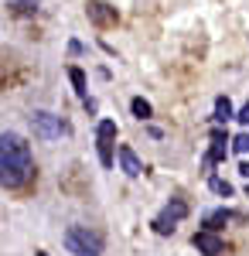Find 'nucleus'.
Returning a JSON list of instances; mask_svg holds the SVG:
<instances>
[{"instance_id":"obj_14","label":"nucleus","mask_w":249,"mask_h":256,"mask_svg":"<svg viewBox=\"0 0 249 256\" xmlns=\"http://www.w3.org/2000/svg\"><path fill=\"white\" fill-rule=\"evenodd\" d=\"M232 150L236 154H249V134H239V137L232 140Z\"/></svg>"},{"instance_id":"obj_2","label":"nucleus","mask_w":249,"mask_h":256,"mask_svg":"<svg viewBox=\"0 0 249 256\" xmlns=\"http://www.w3.org/2000/svg\"><path fill=\"white\" fill-rule=\"evenodd\" d=\"M65 250L72 256H102L106 239L99 236L96 229H89V226H72L65 232Z\"/></svg>"},{"instance_id":"obj_4","label":"nucleus","mask_w":249,"mask_h":256,"mask_svg":"<svg viewBox=\"0 0 249 256\" xmlns=\"http://www.w3.org/2000/svg\"><path fill=\"white\" fill-rule=\"evenodd\" d=\"M113 137H116V123L113 120H102L96 126V147H99L102 168H113Z\"/></svg>"},{"instance_id":"obj_13","label":"nucleus","mask_w":249,"mask_h":256,"mask_svg":"<svg viewBox=\"0 0 249 256\" xmlns=\"http://www.w3.org/2000/svg\"><path fill=\"white\" fill-rule=\"evenodd\" d=\"M208 184H212V192H215V195H226V198L232 195V184H229V181H222V178H212Z\"/></svg>"},{"instance_id":"obj_5","label":"nucleus","mask_w":249,"mask_h":256,"mask_svg":"<svg viewBox=\"0 0 249 256\" xmlns=\"http://www.w3.org/2000/svg\"><path fill=\"white\" fill-rule=\"evenodd\" d=\"M31 126H34V134H38L41 140H55L65 126H62V116H55V113H48V110H38L34 116H31Z\"/></svg>"},{"instance_id":"obj_9","label":"nucleus","mask_w":249,"mask_h":256,"mask_svg":"<svg viewBox=\"0 0 249 256\" xmlns=\"http://www.w3.org/2000/svg\"><path fill=\"white\" fill-rule=\"evenodd\" d=\"M229 218H232L229 208H218V212H208V216H205V226H208V232H215V229H222Z\"/></svg>"},{"instance_id":"obj_8","label":"nucleus","mask_w":249,"mask_h":256,"mask_svg":"<svg viewBox=\"0 0 249 256\" xmlns=\"http://www.w3.org/2000/svg\"><path fill=\"white\" fill-rule=\"evenodd\" d=\"M116 154H120V164H123V171H126L130 178H140V174H144V164H140V158L134 154V147H126V144H123Z\"/></svg>"},{"instance_id":"obj_7","label":"nucleus","mask_w":249,"mask_h":256,"mask_svg":"<svg viewBox=\"0 0 249 256\" xmlns=\"http://www.w3.org/2000/svg\"><path fill=\"white\" fill-rule=\"evenodd\" d=\"M194 250L198 253H205V256H222V250H226V242L215 236V232H208V229H202V232H194Z\"/></svg>"},{"instance_id":"obj_10","label":"nucleus","mask_w":249,"mask_h":256,"mask_svg":"<svg viewBox=\"0 0 249 256\" xmlns=\"http://www.w3.org/2000/svg\"><path fill=\"white\" fill-rule=\"evenodd\" d=\"M232 116H236V110H232L229 96H218V99H215V120L226 123V120H232Z\"/></svg>"},{"instance_id":"obj_15","label":"nucleus","mask_w":249,"mask_h":256,"mask_svg":"<svg viewBox=\"0 0 249 256\" xmlns=\"http://www.w3.org/2000/svg\"><path fill=\"white\" fill-rule=\"evenodd\" d=\"M10 4H18L20 14H34V10H38V4H34V0H10Z\"/></svg>"},{"instance_id":"obj_6","label":"nucleus","mask_w":249,"mask_h":256,"mask_svg":"<svg viewBox=\"0 0 249 256\" xmlns=\"http://www.w3.org/2000/svg\"><path fill=\"white\" fill-rule=\"evenodd\" d=\"M86 14H89V20H92V24H99V28L116 24V7L102 4V0H89V4H86Z\"/></svg>"},{"instance_id":"obj_11","label":"nucleus","mask_w":249,"mask_h":256,"mask_svg":"<svg viewBox=\"0 0 249 256\" xmlns=\"http://www.w3.org/2000/svg\"><path fill=\"white\" fill-rule=\"evenodd\" d=\"M68 79H72V86H76V92H78L82 99H86V72L72 65V68H68Z\"/></svg>"},{"instance_id":"obj_16","label":"nucleus","mask_w":249,"mask_h":256,"mask_svg":"<svg viewBox=\"0 0 249 256\" xmlns=\"http://www.w3.org/2000/svg\"><path fill=\"white\" fill-rule=\"evenodd\" d=\"M239 120H242V123L249 126V106H242V113H239Z\"/></svg>"},{"instance_id":"obj_17","label":"nucleus","mask_w":249,"mask_h":256,"mask_svg":"<svg viewBox=\"0 0 249 256\" xmlns=\"http://www.w3.org/2000/svg\"><path fill=\"white\" fill-rule=\"evenodd\" d=\"M239 174H242V178H249V160H246V164H239Z\"/></svg>"},{"instance_id":"obj_12","label":"nucleus","mask_w":249,"mask_h":256,"mask_svg":"<svg viewBox=\"0 0 249 256\" xmlns=\"http://www.w3.org/2000/svg\"><path fill=\"white\" fill-rule=\"evenodd\" d=\"M130 110H134V116H140V120H147V116L154 113V110H150V102H147V99H140V96H136L134 102H130Z\"/></svg>"},{"instance_id":"obj_3","label":"nucleus","mask_w":249,"mask_h":256,"mask_svg":"<svg viewBox=\"0 0 249 256\" xmlns=\"http://www.w3.org/2000/svg\"><path fill=\"white\" fill-rule=\"evenodd\" d=\"M184 216H188V205H184L181 198H174L171 205H168L160 216L154 218V232H157V236H168V232H174V222H181Z\"/></svg>"},{"instance_id":"obj_1","label":"nucleus","mask_w":249,"mask_h":256,"mask_svg":"<svg viewBox=\"0 0 249 256\" xmlns=\"http://www.w3.org/2000/svg\"><path fill=\"white\" fill-rule=\"evenodd\" d=\"M31 147L20 134H0V184L20 188L31 178Z\"/></svg>"},{"instance_id":"obj_18","label":"nucleus","mask_w":249,"mask_h":256,"mask_svg":"<svg viewBox=\"0 0 249 256\" xmlns=\"http://www.w3.org/2000/svg\"><path fill=\"white\" fill-rule=\"evenodd\" d=\"M34 256H48V253H41V250H38V253H34Z\"/></svg>"}]
</instances>
